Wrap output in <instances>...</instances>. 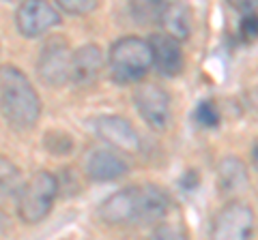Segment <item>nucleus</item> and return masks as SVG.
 Instances as JSON below:
<instances>
[{"label": "nucleus", "instance_id": "obj_1", "mask_svg": "<svg viewBox=\"0 0 258 240\" xmlns=\"http://www.w3.org/2000/svg\"><path fill=\"white\" fill-rule=\"evenodd\" d=\"M0 109L13 129L26 131L41 116V101L30 79L18 67H0Z\"/></svg>", "mask_w": 258, "mask_h": 240}, {"label": "nucleus", "instance_id": "obj_2", "mask_svg": "<svg viewBox=\"0 0 258 240\" xmlns=\"http://www.w3.org/2000/svg\"><path fill=\"white\" fill-rule=\"evenodd\" d=\"M153 65V54L149 41L140 37H120L110 45L108 67L110 75L118 84H132L149 73Z\"/></svg>", "mask_w": 258, "mask_h": 240}, {"label": "nucleus", "instance_id": "obj_3", "mask_svg": "<svg viewBox=\"0 0 258 240\" xmlns=\"http://www.w3.org/2000/svg\"><path fill=\"white\" fill-rule=\"evenodd\" d=\"M58 195V180L50 172H37L18 195V214L26 225H37L52 212Z\"/></svg>", "mask_w": 258, "mask_h": 240}, {"label": "nucleus", "instance_id": "obj_4", "mask_svg": "<svg viewBox=\"0 0 258 240\" xmlns=\"http://www.w3.org/2000/svg\"><path fill=\"white\" fill-rule=\"evenodd\" d=\"M71 60L74 52L69 50V43L62 37H50L43 43L37 60V73L41 82L58 88L71 79Z\"/></svg>", "mask_w": 258, "mask_h": 240}, {"label": "nucleus", "instance_id": "obj_5", "mask_svg": "<svg viewBox=\"0 0 258 240\" xmlns=\"http://www.w3.org/2000/svg\"><path fill=\"white\" fill-rule=\"evenodd\" d=\"M254 210L245 202L232 199L211 223V240H252L254 234Z\"/></svg>", "mask_w": 258, "mask_h": 240}, {"label": "nucleus", "instance_id": "obj_6", "mask_svg": "<svg viewBox=\"0 0 258 240\" xmlns=\"http://www.w3.org/2000/svg\"><path fill=\"white\" fill-rule=\"evenodd\" d=\"M134 103L142 120L151 129L164 131L168 129L172 120V107H170V94L157 84H142L136 88Z\"/></svg>", "mask_w": 258, "mask_h": 240}, {"label": "nucleus", "instance_id": "obj_7", "mask_svg": "<svg viewBox=\"0 0 258 240\" xmlns=\"http://www.w3.org/2000/svg\"><path fill=\"white\" fill-rule=\"evenodd\" d=\"M60 24V13L54 9L50 3H41V0H28L22 3L15 11V26H18L20 35L26 39H37L45 35L47 30Z\"/></svg>", "mask_w": 258, "mask_h": 240}, {"label": "nucleus", "instance_id": "obj_8", "mask_svg": "<svg viewBox=\"0 0 258 240\" xmlns=\"http://www.w3.org/2000/svg\"><path fill=\"white\" fill-rule=\"evenodd\" d=\"M99 219L108 225L140 223V187H125L106 197L99 206Z\"/></svg>", "mask_w": 258, "mask_h": 240}, {"label": "nucleus", "instance_id": "obj_9", "mask_svg": "<svg viewBox=\"0 0 258 240\" xmlns=\"http://www.w3.org/2000/svg\"><path fill=\"white\" fill-rule=\"evenodd\" d=\"M95 133L97 138L110 144L112 148L125 150V153H136L140 148V135L134 129V125L123 116H99L95 118Z\"/></svg>", "mask_w": 258, "mask_h": 240}, {"label": "nucleus", "instance_id": "obj_10", "mask_svg": "<svg viewBox=\"0 0 258 240\" xmlns=\"http://www.w3.org/2000/svg\"><path fill=\"white\" fill-rule=\"evenodd\" d=\"M103 71V54L101 47L95 43H86L74 52L71 60V82L78 88H88L99 79Z\"/></svg>", "mask_w": 258, "mask_h": 240}, {"label": "nucleus", "instance_id": "obj_11", "mask_svg": "<svg viewBox=\"0 0 258 240\" xmlns=\"http://www.w3.org/2000/svg\"><path fill=\"white\" fill-rule=\"evenodd\" d=\"M151 54H153V65L166 77H174L183 71V50L181 41H176L170 35L159 33L149 39Z\"/></svg>", "mask_w": 258, "mask_h": 240}, {"label": "nucleus", "instance_id": "obj_12", "mask_svg": "<svg viewBox=\"0 0 258 240\" xmlns=\"http://www.w3.org/2000/svg\"><path fill=\"white\" fill-rule=\"evenodd\" d=\"M86 172L97 182H112L127 174V161L106 148L93 150L86 161Z\"/></svg>", "mask_w": 258, "mask_h": 240}, {"label": "nucleus", "instance_id": "obj_13", "mask_svg": "<svg viewBox=\"0 0 258 240\" xmlns=\"http://www.w3.org/2000/svg\"><path fill=\"white\" fill-rule=\"evenodd\" d=\"M159 24L164 26L166 35H170L176 41L187 39L191 33V13L187 5L181 3H164V9L159 15Z\"/></svg>", "mask_w": 258, "mask_h": 240}, {"label": "nucleus", "instance_id": "obj_14", "mask_svg": "<svg viewBox=\"0 0 258 240\" xmlns=\"http://www.w3.org/2000/svg\"><path fill=\"white\" fill-rule=\"evenodd\" d=\"M170 199L164 189L157 185H142L140 187V223H159L166 217Z\"/></svg>", "mask_w": 258, "mask_h": 240}, {"label": "nucleus", "instance_id": "obj_15", "mask_svg": "<svg viewBox=\"0 0 258 240\" xmlns=\"http://www.w3.org/2000/svg\"><path fill=\"white\" fill-rule=\"evenodd\" d=\"M217 180H220L222 193H237L247 185L245 165L235 157H226L217 167Z\"/></svg>", "mask_w": 258, "mask_h": 240}, {"label": "nucleus", "instance_id": "obj_16", "mask_svg": "<svg viewBox=\"0 0 258 240\" xmlns=\"http://www.w3.org/2000/svg\"><path fill=\"white\" fill-rule=\"evenodd\" d=\"M24 187L22 182V172L11 159H7L0 155V197H9V195H20V191Z\"/></svg>", "mask_w": 258, "mask_h": 240}, {"label": "nucleus", "instance_id": "obj_17", "mask_svg": "<svg viewBox=\"0 0 258 240\" xmlns=\"http://www.w3.org/2000/svg\"><path fill=\"white\" fill-rule=\"evenodd\" d=\"M161 9H164V3H136L132 7V13L134 18L138 20L140 24H151V22H157L159 24V15H161Z\"/></svg>", "mask_w": 258, "mask_h": 240}, {"label": "nucleus", "instance_id": "obj_18", "mask_svg": "<svg viewBox=\"0 0 258 240\" xmlns=\"http://www.w3.org/2000/svg\"><path fill=\"white\" fill-rule=\"evenodd\" d=\"M196 123L200 127H207V129H215L220 125V111H217V105L213 101H200L196 107Z\"/></svg>", "mask_w": 258, "mask_h": 240}, {"label": "nucleus", "instance_id": "obj_19", "mask_svg": "<svg viewBox=\"0 0 258 240\" xmlns=\"http://www.w3.org/2000/svg\"><path fill=\"white\" fill-rule=\"evenodd\" d=\"M147 240H187V234H185L183 227L174 225V223H161L151 231Z\"/></svg>", "mask_w": 258, "mask_h": 240}, {"label": "nucleus", "instance_id": "obj_20", "mask_svg": "<svg viewBox=\"0 0 258 240\" xmlns=\"http://www.w3.org/2000/svg\"><path fill=\"white\" fill-rule=\"evenodd\" d=\"M58 9L69 15H86L97 9L95 0H58Z\"/></svg>", "mask_w": 258, "mask_h": 240}, {"label": "nucleus", "instance_id": "obj_21", "mask_svg": "<svg viewBox=\"0 0 258 240\" xmlns=\"http://www.w3.org/2000/svg\"><path fill=\"white\" fill-rule=\"evenodd\" d=\"M241 37L243 39H258V15H247L241 22Z\"/></svg>", "mask_w": 258, "mask_h": 240}, {"label": "nucleus", "instance_id": "obj_22", "mask_svg": "<svg viewBox=\"0 0 258 240\" xmlns=\"http://www.w3.org/2000/svg\"><path fill=\"white\" fill-rule=\"evenodd\" d=\"M252 163H254V167L258 170V140L254 142V146H252Z\"/></svg>", "mask_w": 258, "mask_h": 240}]
</instances>
